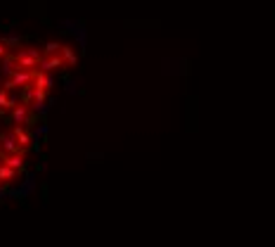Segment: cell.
<instances>
[{"mask_svg": "<svg viewBox=\"0 0 275 247\" xmlns=\"http://www.w3.org/2000/svg\"><path fill=\"white\" fill-rule=\"evenodd\" d=\"M62 60H64L69 67H74V64L78 62V57H76V53H74V48L69 46V43H62Z\"/></svg>", "mask_w": 275, "mask_h": 247, "instance_id": "cell-2", "label": "cell"}, {"mask_svg": "<svg viewBox=\"0 0 275 247\" xmlns=\"http://www.w3.org/2000/svg\"><path fill=\"white\" fill-rule=\"evenodd\" d=\"M43 50L19 41L2 57L0 76V197L28 181V162L43 133L40 114L55 86L52 74L40 69Z\"/></svg>", "mask_w": 275, "mask_h": 247, "instance_id": "cell-1", "label": "cell"}]
</instances>
